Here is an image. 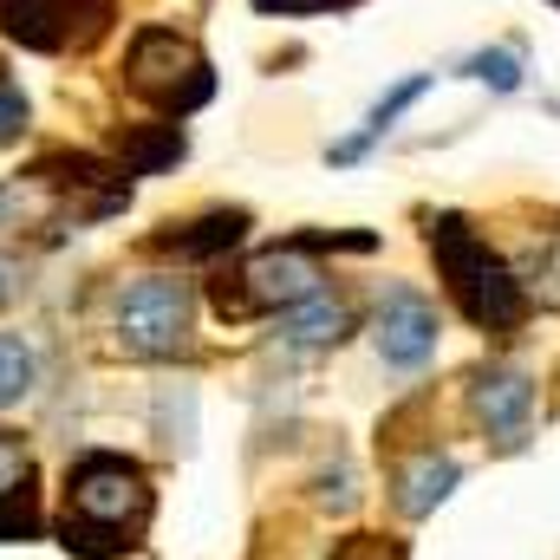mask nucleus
Returning a JSON list of instances; mask_svg holds the SVG:
<instances>
[{
  "instance_id": "7",
  "label": "nucleus",
  "mask_w": 560,
  "mask_h": 560,
  "mask_svg": "<svg viewBox=\"0 0 560 560\" xmlns=\"http://www.w3.org/2000/svg\"><path fill=\"white\" fill-rule=\"evenodd\" d=\"M365 332H372V352H378L385 372H423L436 359V346H443V313L418 287H385Z\"/></svg>"
},
{
  "instance_id": "12",
  "label": "nucleus",
  "mask_w": 560,
  "mask_h": 560,
  "mask_svg": "<svg viewBox=\"0 0 560 560\" xmlns=\"http://www.w3.org/2000/svg\"><path fill=\"white\" fill-rule=\"evenodd\" d=\"M456 482H463V463L443 456V450H423L411 463H398V476H392V509H398L405 522H423V515H436V509L456 495Z\"/></svg>"
},
{
  "instance_id": "9",
  "label": "nucleus",
  "mask_w": 560,
  "mask_h": 560,
  "mask_svg": "<svg viewBox=\"0 0 560 560\" xmlns=\"http://www.w3.org/2000/svg\"><path fill=\"white\" fill-rule=\"evenodd\" d=\"M46 535V489H39V463L33 450L0 430V548L7 541H39Z\"/></svg>"
},
{
  "instance_id": "14",
  "label": "nucleus",
  "mask_w": 560,
  "mask_h": 560,
  "mask_svg": "<svg viewBox=\"0 0 560 560\" xmlns=\"http://www.w3.org/2000/svg\"><path fill=\"white\" fill-rule=\"evenodd\" d=\"M176 156H183V125H176V118H156V125H138V131L118 138V163H125L131 176H156V170H170Z\"/></svg>"
},
{
  "instance_id": "8",
  "label": "nucleus",
  "mask_w": 560,
  "mask_h": 560,
  "mask_svg": "<svg viewBox=\"0 0 560 560\" xmlns=\"http://www.w3.org/2000/svg\"><path fill=\"white\" fill-rule=\"evenodd\" d=\"M469 418L495 450H522L535 430V378L522 365H482L469 378Z\"/></svg>"
},
{
  "instance_id": "11",
  "label": "nucleus",
  "mask_w": 560,
  "mask_h": 560,
  "mask_svg": "<svg viewBox=\"0 0 560 560\" xmlns=\"http://www.w3.org/2000/svg\"><path fill=\"white\" fill-rule=\"evenodd\" d=\"M176 229V222H170ZM248 242V209H202L196 222H183L176 235H156L150 255H170V261H222Z\"/></svg>"
},
{
  "instance_id": "15",
  "label": "nucleus",
  "mask_w": 560,
  "mask_h": 560,
  "mask_svg": "<svg viewBox=\"0 0 560 560\" xmlns=\"http://www.w3.org/2000/svg\"><path fill=\"white\" fill-rule=\"evenodd\" d=\"M33 385H39V352H33V339L0 332V411L26 405V398H33Z\"/></svg>"
},
{
  "instance_id": "10",
  "label": "nucleus",
  "mask_w": 560,
  "mask_h": 560,
  "mask_svg": "<svg viewBox=\"0 0 560 560\" xmlns=\"http://www.w3.org/2000/svg\"><path fill=\"white\" fill-rule=\"evenodd\" d=\"M352 332H359V306H352L346 293H326V287H319L313 300L275 313V339L287 352H339Z\"/></svg>"
},
{
  "instance_id": "17",
  "label": "nucleus",
  "mask_w": 560,
  "mask_h": 560,
  "mask_svg": "<svg viewBox=\"0 0 560 560\" xmlns=\"http://www.w3.org/2000/svg\"><path fill=\"white\" fill-rule=\"evenodd\" d=\"M313 502L319 509H332V515H352L359 509V469L339 456V463H326L319 476H313Z\"/></svg>"
},
{
  "instance_id": "6",
  "label": "nucleus",
  "mask_w": 560,
  "mask_h": 560,
  "mask_svg": "<svg viewBox=\"0 0 560 560\" xmlns=\"http://www.w3.org/2000/svg\"><path fill=\"white\" fill-rule=\"evenodd\" d=\"M118 0H0V33L26 52H85L112 33Z\"/></svg>"
},
{
  "instance_id": "13",
  "label": "nucleus",
  "mask_w": 560,
  "mask_h": 560,
  "mask_svg": "<svg viewBox=\"0 0 560 560\" xmlns=\"http://www.w3.org/2000/svg\"><path fill=\"white\" fill-rule=\"evenodd\" d=\"M423 92H430V79H423V72H411V79H405V85H392V92H385V98H378V105H372V112H365V131H359V138L332 143V163H352V156H365V150H372V143L385 138V131H392V125H398V118H405V112H411V105H418Z\"/></svg>"
},
{
  "instance_id": "19",
  "label": "nucleus",
  "mask_w": 560,
  "mask_h": 560,
  "mask_svg": "<svg viewBox=\"0 0 560 560\" xmlns=\"http://www.w3.org/2000/svg\"><path fill=\"white\" fill-rule=\"evenodd\" d=\"M332 560H405V541L398 535H346Z\"/></svg>"
},
{
  "instance_id": "3",
  "label": "nucleus",
  "mask_w": 560,
  "mask_h": 560,
  "mask_svg": "<svg viewBox=\"0 0 560 560\" xmlns=\"http://www.w3.org/2000/svg\"><path fill=\"white\" fill-rule=\"evenodd\" d=\"M196 319H202V293L183 275H138L112 300V339L131 359H183L196 346Z\"/></svg>"
},
{
  "instance_id": "16",
  "label": "nucleus",
  "mask_w": 560,
  "mask_h": 560,
  "mask_svg": "<svg viewBox=\"0 0 560 560\" xmlns=\"http://www.w3.org/2000/svg\"><path fill=\"white\" fill-rule=\"evenodd\" d=\"M463 79H476V85H489V92H515V85H522V59H515L509 46H489V52H469V59H463Z\"/></svg>"
},
{
  "instance_id": "2",
  "label": "nucleus",
  "mask_w": 560,
  "mask_h": 560,
  "mask_svg": "<svg viewBox=\"0 0 560 560\" xmlns=\"http://www.w3.org/2000/svg\"><path fill=\"white\" fill-rule=\"evenodd\" d=\"M423 242H430V261H436V275H443V293L456 300V313H463L482 339L522 332V319H528L535 300H528L522 275L476 235L469 215H430Z\"/></svg>"
},
{
  "instance_id": "1",
  "label": "nucleus",
  "mask_w": 560,
  "mask_h": 560,
  "mask_svg": "<svg viewBox=\"0 0 560 560\" xmlns=\"http://www.w3.org/2000/svg\"><path fill=\"white\" fill-rule=\"evenodd\" d=\"M156 515V489L138 456L125 450H79L59 495V548L79 560H118L143 548V528Z\"/></svg>"
},
{
  "instance_id": "20",
  "label": "nucleus",
  "mask_w": 560,
  "mask_h": 560,
  "mask_svg": "<svg viewBox=\"0 0 560 560\" xmlns=\"http://www.w3.org/2000/svg\"><path fill=\"white\" fill-rule=\"evenodd\" d=\"M20 293H26V268L20 261H0V306H13Z\"/></svg>"
},
{
  "instance_id": "4",
  "label": "nucleus",
  "mask_w": 560,
  "mask_h": 560,
  "mask_svg": "<svg viewBox=\"0 0 560 560\" xmlns=\"http://www.w3.org/2000/svg\"><path fill=\"white\" fill-rule=\"evenodd\" d=\"M125 92L143 98L156 118H189L196 105H209L215 72L202 59V46L176 26H143L125 52Z\"/></svg>"
},
{
  "instance_id": "18",
  "label": "nucleus",
  "mask_w": 560,
  "mask_h": 560,
  "mask_svg": "<svg viewBox=\"0 0 560 560\" xmlns=\"http://www.w3.org/2000/svg\"><path fill=\"white\" fill-rule=\"evenodd\" d=\"M26 118H33V105H26L20 79H7V72H0V143H20V138H26Z\"/></svg>"
},
{
  "instance_id": "5",
  "label": "nucleus",
  "mask_w": 560,
  "mask_h": 560,
  "mask_svg": "<svg viewBox=\"0 0 560 560\" xmlns=\"http://www.w3.org/2000/svg\"><path fill=\"white\" fill-rule=\"evenodd\" d=\"M319 287H326V275H319V261H313V242H280V248L248 255V261L235 268V280H222V287H215V306H222L229 319L287 313V306L313 300Z\"/></svg>"
}]
</instances>
